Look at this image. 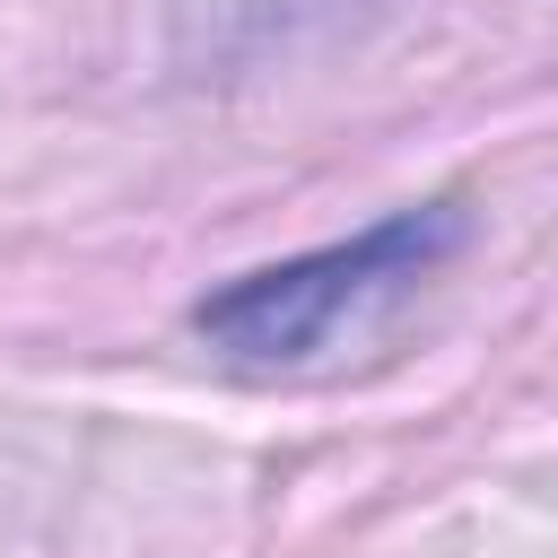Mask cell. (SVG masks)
Instances as JSON below:
<instances>
[{"label":"cell","mask_w":558,"mask_h":558,"mask_svg":"<svg viewBox=\"0 0 558 558\" xmlns=\"http://www.w3.org/2000/svg\"><path fill=\"white\" fill-rule=\"evenodd\" d=\"M453 244H462V218H453L445 201H436V209H401V218H384V227H366V235H349V244H323V253H305V262L253 270V279L201 296L192 323H201V340H218L227 357H253V366L305 357V349H323L357 305L410 288L418 270H436Z\"/></svg>","instance_id":"cell-1"}]
</instances>
